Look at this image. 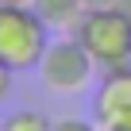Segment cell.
<instances>
[{
  "label": "cell",
  "mask_w": 131,
  "mask_h": 131,
  "mask_svg": "<svg viewBox=\"0 0 131 131\" xmlns=\"http://www.w3.org/2000/svg\"><path fill=\"white\" fill-rule=\"evenodd\" d=\"M35 70H39V77H42L46 89H54V93H77V89H85L93 81L96 62L81 46V39L73 35V39L46 42V50H42V58H39Z\"/></svg>",
  "instance_id": "3957f363"
},
{
  "label": "cell",
  "mask_w": 131,
  "mask_h": 131,
  "mask_svg": "<svg viewBox=\"0 0 131 131\" xmlns=\"http://www.w3.org/2000/svg\"><path fill=\"white\" fill-rule=\"evenodd\" d=\"M0 131H54V123L35 112V108H23V112H12L4 123H0Z\"/></svg>",
  "instance_id": "8992f818"
},
{
  "label": "cell",
  "mask_w": 131,
  "mask_h": 131,
  "mask_svg": "<svg viewBox=\"0 0 131 131\" xmlns=\"http://www.w3.org/2000/svg\"><path fill=\"white\" fill-rule=\"evenodd\" d=\"M116 12H119V16L131 23V0H116Z\"/></svg>",
  "instance_id": "8fae6325"
},
{
  "label": "cell",
  "mask_w": 131,
  "mask_h": 131,
  "mask_svg": "<svg viewBox=\"0 0 131 131\" xmlns=\"http://www.w3.org/2000/svg\"><path fill=\"white\" fill-rule=\"evenodd\" d=\"M93 112H96V123H112V119H131V70H116V73H104L100 89H96V100H93Z\"/></svg>",
  "instance_id": "277c9868"
},
{
  "label": "cell",
  "mask_w": 131,
  "mask_h": 131,
  "mask_svg": "<svg viewBox=\"0 0 131 131\" xmlns=\"http://www.w3.org/2000/svg\"><path fill=\"white\" fill-rule=\"evenodd\" d=\"M70 35L81 39V46L96 62V70H104V73L131 70V23L116 8H93V12H85Z\"/></svg>",
  "instance_id": "6da1fadb"
},
{
  "label": "cell",
  "mask_w": 131,
  "mask_h": 131,
  "mask_svg": "<svg viewBox=\"0 0 131 131\" xmlns=\"http://www.w3.org/2000/svg\"><path fill=\"white\" fill-rule=\"evenodd\" d=\"M85 4V12H93V8H116V0H81Z\"/></svg>",
  "instance_id": "9c48e42d"
},
{
  "label": "cell",
  "mask_w": 131,
  "mask_h": 131,
  "mask_svg": "<svg viewBox=\"0 0 131 131\" xmlns=\"http://www.w3.org/2000/svg\"><path fill=\"white\" fill-rule=\"evenodd\" d=\"M104 131H131V119H112L104 123Z\"/></svg>",
  "instance_id": "30bf717a"
},
{
  "label": "cell",
  "mask_w": 131,
  "mask_h": 131,
  "mask_svg": "<svg viewBox=\"0 0 131 131\" xmlns=\"http://www.w3.org/2000/svg\"><path fill=\"white\" fill-rule=\"evenodd\" d=\"M54 131H96L93 123H85V119H58L54 123Z\"/></svg>",
  "instance_id": "52a82bcc"
},
{
  "label": "cell",
  "mask_w": 131,
  "mask_h": 131,
  "mask_svg": "<svg viewBox=\"0 0 131 131\" xmlns=\"http://www.w3.org/2000/svg\"><path fill=\"white\" fill-rule=\"evenodd\" d=\"M12 73H16L12 66H4V62H0V104H4V96L12 93Z\"/></svg>",
  "instance_id": "ba28073f"
},
{
  "label": "cell",
  "mask_w": 131,
  "mask_h": 131,
  "mask_svg": "<svg viewBox=\"0 0 131 131\" xmlns=\"http://www.w3.org/2000/svg\"><path fill=\"white\" fill-rule=\"evenodd\" d=\"M46 23L35 8H12L0 4V62L12 70H35L46 50Z\"/></svg>",
  "instance_id": "7a4b0ae2"
},
{
  "label": "cell",
  "mask_w": 131,
  "mask_h": 131,
  "mask_svg": "<svg viewBox=\"0 0 131 131\" xmlns=\"http://www.w3.org/2000/svg\"><path fill=\"white\" fill-rule=\"evenodd\" d=\"M31 8L39 12V19L50 31H73L77 19L85 16V4H81V0H31Z\"/></svg>",
  "instance_id": "5b68a950"
},
{
  "label": "cell",
  "mask_w": 131,
  "mask_h": 131,
  "mask_svg": "<svg viewBox=\"0 0 131 131\" xmlns=\"http://www.w3.org/2000/svg\"><path fill=\"white\" fill-rule=\"evenodd\" d=\"M0 4H12V8H31V0H0Z\"/></svg>",
  "instance_id": "7c38bea8"
}]
</instances>
